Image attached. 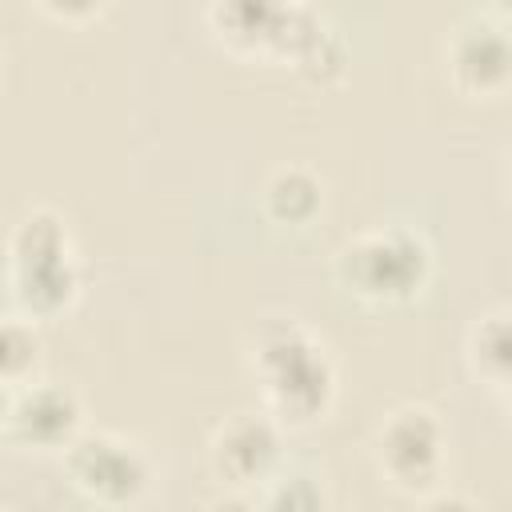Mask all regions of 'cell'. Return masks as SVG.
<instances>
[{"instance_id": "obj_1", "label": "cell", "mask_w": 512, "mask_h": 512, "mask_svg": "<svg viewBox=\"0 0 512 512\" xmlns=\"http://www.w3.org/2000/svg\"><path fill=\"white\" fill-rule=\"evenodd\" d=\"M252 372L264 404L280 424L308 428L332 412L336 372L324 344L296 320H272L252 344Z\"/></svg>"}, {"instance_id": "obj_2", "label": "cell", "mask_w": 512, "mask_h": 512, "mask_svg": "<svg viewBox=\"0 0 512 512\" xmlns=\"http://www.w3.org/2000/svg\"><path fill=\"white\" fill-rule=\"evenodd\" d=\"M332 272L340 288L372 308L408 304L432 280V248L408 228H376L336 248Z\"/></svg>"}, {"instance_id": "obj_3", "label": "cell", "mask_w": 512, "mask_h": 512, "mask_svg": "<svg viewBox=\"0 0 512 512\" xmlns=\"http://www.w3.org/2000/svg\"><path fill=\"white\" fill-rule=\"evenodd\" d=\"M208 28L236 56H264L292 68L328 32L304 0H208Z\"/></svg>"}, {"instance_id": "obj_4", "label": "cell", "mask_w": 512, "mask_h": 512, "mask_svg": "<svg viewBox=\"0 0 512 512\" xmlns=\"http://www.w3.org/2000/svg\"><path fill=\"white\" fill-rule=\"evenodd\" d=\"M372 460L388 488L404 496H428L444 484L448 432L432 408H420V404L396 408L376 432Z\"/></svg>"}, {"instance_id": "obj_5", "label": "cell", "mask_w": 512, "mask_h": 512, "mask_svg": "<svg viewBox=\"0 0 512 512\" xmlns=\"http://www.w3.org/2000/svg\"><path fill=\"white\" fill-rule=\"evenodd\" d=\"M64 476L84 500L104 504V508H124L148 492L152 464L132 440H124L116 432L84 428L72 440V448L64 452Z\"/></svg>"}, {"instance_id": "obj_6", "label": "cell", "mask_w": 512, "mask_h": 512, "mask_svg": "<svg viewBox=\"0 0 512 512\" xmlns=\"http://www.w3.org/2000/svg\"><path fill=\"white\" fill-rule=\"evenodd\" d=\"M84 432V404L64 384L4 388V440L24 452H68Z\"/></svg>"}, {"instance_id": "obj_7", "label": "cell", "mask_w": 512, "mask_h": 512, "mask_svg": "<svg viewBox=\"0 0 512 512\" xmlns=\"http://www.w3.org/2000/svg\"><path fill=\"white\" fill-rule=\"evenodd\" d=\"M208 468L220 484L236 492L264 488L284 468V444H280V420L276 416H252L236 412L224 420L208 440Z\"/></svg>"}, {"instance_id": "obj_8", "label": "cell", "mask_w": 512, "mask_h": 512, "mask_svg": "<svg viewBox=\"0 0 512 512\" xmlns=\"http://www.w3.org/2000/svg\"><path fill=\"white\" fill-rule=\"evenodd\" d=\"M448 80L468 100H500L512 88V32L500 20L472 16L456 24L444 48Z\"/></svg>"}, {"instance_id": "obj_9", "label": "cell", "mask_w": 512, "mask_h": 512, "mask_svg": "<svg viewBox=\"0 0 512 512\" xmlns=\"http://www.w3.org/2000/svg\"><path fill=\"white\" fill-rule=\"evenodd\" d=\"M8 292H12V304L24 316L48 320V316H60L64 308L76 304V296H80V268H76L72 252L8 264Z\"/></svg>"}, {"instance_id": "obj_10", "label": "cell", "mask_w": 512, "mask_h": 512, "mask_svg": "<svg viewBox=\"0 0 512 512\" xmlns=\"http://www.w3.org/2000/svg\"><path fill=\"white\" fill-rule=\"evenodd\" d=\"M260 208H264V216H268L272 224H280V228H304V224H312V220L320 216V208H324V184H320V176H316L312 168H304V164H284V168H276V172L264 180V188H260Z\"/></svg>"}, {"instance_id": "obj_11", "label": "cell", "mask_w": 512, "mask_h": 512, "mask_svg": "<svg viewBox=\"0 0 512 512\" xmlns=\"http://www.w3.org/2000/svg\"><path fill=\"white\" fill-rule=\"evenodd\" d=\"M464 360L472 380L504 392L512 384V308L484 312L464 340Z\"/></svg>"}, {"instance_id": "obj_12", "label": "cell", "mask_w": 512, "mask_h": 512, "mask_svg": "<svg viewBox=\"0 0 512 512\" xmlns=\"http://www.w3.org/2000/svg\"><path fill=\"white\" fill-rule=\"evenodd\" d=\"M40 352H44V344H40L32 316L12 312L0 328V380H4V388L32 384L40 372Z\"/></svg>"}, {"instance_id": "obj_13", "label": "cell", "mask_w": 512, "mask_h": 512, "mask_svg": "<svg viewBox=\"0 0 512 512\" xmlns=\"http://www.w3.org/2000/svg\"><path fill=\"white\" fill-rule=\"evenodd\" d=\"M72 252L68 244V228L52 208H32L20 216V224L12 228L8 240V264H24V260H44V256H64Z\"/></svg>"}, {"instance_id": "obj_14", "label": "cell", "mask_w": 512, "mask_h": 512, "mask_svg": "<svg viewBox=\"0 0 512 512\" xmlns=\"http://www.w3.org/2000/svg\"><path fill=\"white\" fill-rule=\"evenodd\" d=\"M264 508H288V512H312V508H324L328 504V492L320 484V476L312 472H300V468H280L264 492L256 496Z\"/></svg>"}, {"instance_id": "obj_15", "label": "cell", "mask_w": 512, "mask_h": 512, "mask_svg": "<svg viewBox=\"0 0 512 512\" xmlns=\"http://www.w3.org/2000/svg\"><path fill=\"white\" fill-rule=\"evenodd\" d=\"M32 4L56 24H88L104 12L108 0H32Z\"/></svg>"}, {"instance_id": "obj_16", "label": "cell", "mask_w": 512, "mask_h": 512, "mask_svg": "<svg viewBox=\"0 0 512 512\" xmlns=\"http://www.w3.org/2000/svg\"><path fill=\"white\" fill-rule=\"evenodd\" d=\"M488 8H492L500 20H512V0H488Z\"/></svg>"}, {"instance_id": "obj_17", "label": "cell", "mask_w": 512, "mask_h": 512, "mask_svg": "<svg viewBox=\"0 0 512 512\" xmlns=\"http://www.w3.org/2000/svg\"><path fill=\"white\" fill-rule=\"evenodd\" d=\"M504 188H508V196H512V144H508V152H504Z\"/></svg>"}, {"instance_id": "obj_18", "label": "cell", "mask_w": 512, "mask_h": 512, "mask_svg": "<svg viewBox=\"0 0 512 512\" xmlns=\"http://www.w3.org/2000/svg\"><path fill=\"white\" fill-rule=\"evenodd\" d=\"M504 404H508V412H512V384L504 388Z\"/></svg>"}]
</instances>
